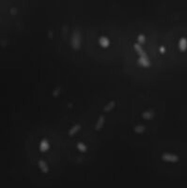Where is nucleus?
Returning a JSON list of instances; mask_svg holds the SVG:
<instances>
[{
    "mask_svg": "<svg viewBox=\"0 0 187 188\" xmlns=\"http://www.w3.org/2000/svg\"><path fill=\"white\" fill-rule=\"evenodd\" d=\"M134 49L135 50V52H136V53L138 54V56H139L138 60H137L138 64L141 65V66L144 67V68H149V67L151 66V59H150V58L148 57L147 53H146V52L144 51V49L142 48L141 44H139L138 42L134 43Z\"/></svg>",
    "mask_w": 187,
    "mask_h": 188,
    "instance_id": "obj_1",
    "label": "nucleus"
},
{
    "mask_svg": "<svg viewBox=\"0 0 187 188\" xmlns=\"http://www.w3.org/2000/svg\"><path fill=\"white\" fill-rule=\"evenodd\" d=\"M71 44L73 49L74 50H79L81 47V35L79 33L78 30L74 31L73 35H72V39H71Z\"/></svg>",
    "mask_w": 187,
    "mask_h": 188,
    "instance_id": "obj_2",
    "label": "nucleus"
},
{
    "mask_svg": "<svg viewBox=\"0 0 187 188\" xmlns=\"http://www.w3.org/2000/svg\"><path fill=\"white\" fill-rule=\"evenodd\" d=\"M161 158H162L163 161L168 162V163H177L180 160V158H179L178 155H176L174 153H168V152L163 153Z\"/></svg>",
    "mask_w": 187,
    "mask_h": 188,
    "instance_id": "obj_3",
    "label": "nucleus"
},
{
    "mask_svg": "<svg viewBox=\"0 0 187 188\" xmlns=\"http://www.w3.org/2000/svg\"><path fill=\"white\" fill-rule=\"evenodd\" d=\"M39 149H40V151L41 152H47V151L50 149V143H49V141L46 139V138H43V139L40 141Z\"/></svg>",
    "mask_w": 187,
    "mask_h": 188,
    "instance_id": "obj_4",
    "label": "nucleus"
},
{
    "mask_svg": "<svg viewBox=\"0 0 187 188\" xmlns=\"http://www.w3.org/2000/svg\"><path fill=\"white\" fill-rule=\"evenodd\" d=\"M38 166H39V169H40V171L42 173H48L49 172V167H48L47 163H46L44 160H39Z\"/></svg>",
    "mask_w": 187,
    "mask_h": 188,
    "instance_id": "obj_5",
    "label": "nucleus"
},
{
    "mask_svg": "<svg viewBox=\"0 0 187 188\" xmlns=\"http://www.w3.org/2000/svg\"><path fill=\"white\" fill-rule=\"evenodd\" d=\"M104 122H105V117L101 115L99 118H98V120L96 122V124H95V130L96 131H100L103 129L104 125Z\"/></svg>",
    "mask_w": 187,
    "mask_h": 188,
    "instance_id": "obj_6",
    "label": "nucleus"
},
{
    "mask_svg": "<svg viewBox=\"0 0 187 188\" xmlns=\"http://www.w3.org/2000/svg\"><path fill=\"white\" fill-rule=\"evenodd\" d=\"M98 41H99V44L101 45V47H103V48H107V47L110 45V41L105 36H101L99 38Z\"/></svg>",
    "mask_w": 187,
    "mask_h": 188,
    "instance_id": "obj_7",
    "label": "nucleus"
},
{
    "mask_svg": "<svg viewBox=\"0 0 187 188\" xmlns=\"http://www.w3.org/2000/svg\"><path fill=\"white\" fill-rule=\"evenodd\" d=\"M142 117H143L144 120H147V121L152 120L153 118H154V111L152 109H148V110H146V111L143 112Z\"/></svg>",
    "mask_w": 187,
    "mask_h": 188,
    "instance_id": "obj_8",
    "label": "nucleus"
},
{
    "mask_svg": "<svg viewBox=\"0 0 187 188\" xmlns=\"http://www.w3.org/2000/svg\"><path fill=\"white\" fill-rule=\"evenodd\" d=\"M81 128H82V126H81V124H79V123H76V124H74L71 129L69 130V133H68V135H70V136H73V135H76L80 130H81Z\"/></svg>",
    "mask_w": 187,
    "mask_h": 188,
    "instance_id": "obj_9",
    "label": "nucleus"
},
{
    "mask_svg": "<svg viewBox=\"0 0 187 188\" xmlns=\"http://www.w3.org/2000/svg\"><path fill=\"white\" fill-rule=\"evenodd\" d=\"M179 49L181 52H185L187 50V39L181 38L179 41Z\"/></svg>",
    "mask_w": 187,
    "mask_h": 188,
    "instance_id": "obj_10",
    "label": "nucleus"
},
{
    "mask_svg": "<svg viewBox=\"0 0 187 188\" xmlns=\"http://www.w3.org/2000/svg\"><path fill=\"white\" fill-rule=\"evenodd\" d=\"M116 106V102L114 100L110 101L104 107V112H110L111 110H113Z\"/></svg>",
    "mask_w": 187,
    "mask_h": 188,
    "instance_id": "obj_11",
    "label": "nucleus"
},
{
    "mask_svg": "<svg viewBox=\"0 0 187 188\" xmlns=\"http://www.w3.org/2000/svg\"><path fill=\"white\" fill-rule=\"evenodd\" d=\"M145 131H146V126L143 124H137L134 127V132L136 134H143Z\"/></svg>",
    "mask_w": 187,
    "mask_h": 188,
    "instance_id": "obj_12",
    "label": "nucleus"
},
{
    "mask_svg": "<svg viewBox=\"0 0 187 188\" xmlns=\"http://www.w3.org/2000/svg\"><path fill=\"white\" fill-rule=\"evenodd\" d=\"M76 147H77V150H78L80 152H82V153L87 152V147L83 142H78V143L76 144Z\"/></svg>",
    "mask_w": 187,
    "mask_h": 188,
    "instance_id": "obj_13",
    "label": "nucleus"
},
{
    "mask_svg": "<svg viewBox=\"0 0 187 188\" xmlns=\"http://www.w3.org/2000/svg\"><path fill=\"white\" fill-rule=\"evenodd\" d=\"M137 41L139 44H143L146 41V36L144 34H139L137 36Z\"/></svg>",
    "mask_w": 187,
    "mask_h": 188,
    "instance_id": "obj_14",
    "label": "nucleus"
},
{
    "mask_svg": "<svg viewBox=\"0 0 187 188\" xmlns=\"http://www.w3.org/2000/svg\"><path fill=\"white\" fill-rule=\"evenodd\" d=\"M60 94V88H57L56 89H55V91L53 92V95L54 96H58Z\"/></svg>",
    "mask_w": 187,
    "mask_h": 188,
    "instance_id": "obj_15",
    "label": "nucleus"
},
{
    "mask_svg": "<svg viewBox=\"0 0 187 188\" xmlns=\"http://www.w3.org/2000/svg\"><path fill=\"white\" fill-rule=\"evenodd\" d=\"M159 52H160V54H165V53H166V47L163 46V45H161V46L159 47Z\"/></svg>",
    "mask_w": 187,
    "mask_h": 188,
    "instance_id": "obj_16",
    "label": "nucleus"
}]
</instances>
